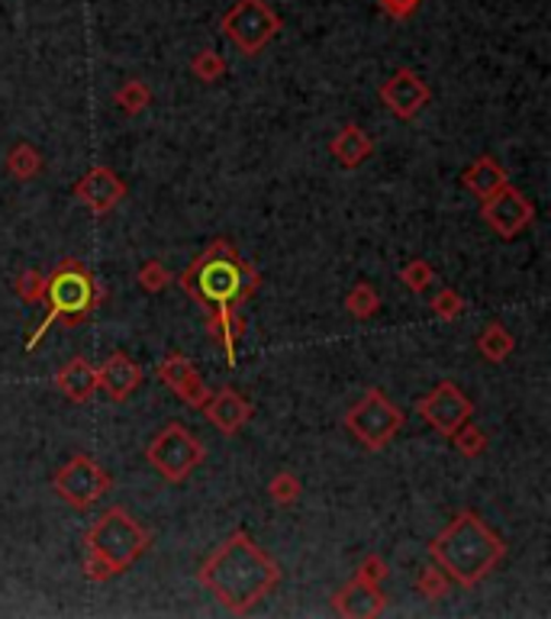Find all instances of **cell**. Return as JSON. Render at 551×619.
I'll return each mask as SVG.
<instances>
[{
	"label": "cell",
	"mask_w": 551,
	"mask_h": 619,
	"mask_svg": "<svg viewBox=\"0 0 551 619\" xmlns=\"http://www.w3.org/2000/svg\"><path fill=\"white\" fill-rule=\"evenodd\" d=\"M110 484H113L110 475L91 455H71L69 462L56 472L52 490L74 510H87L110 490Z\"/></svg>",
	"instance_id": "obj_9"
},
{
	"label": "cell",
	"mask_w": 551,
	"mask_h": 619,
	"mask_svg": "<svg viewBox=\"0 0 551 619\" xmlns=\"http://www.w3.org/2000/svg\"><path fill=\"white\" fill-rule=\"evenodd\" d=\"M7 171H10L13 178H20V181L36 178V175L43 171V152H39L36 145H29V142L13 145L10 155H7Z\"/></svg>",
	"instance_id": "obj_23"
},
{
	"label": "cell",
	"mask_w": 551,
	"mask_h": 619,
	"mask_svg": "<svg viewBox=\"0 0 551 619\" xmlns=\"http://www.w3.org/2000/svg\"><path fill=\"white\" fill-rule=\"evenodd\" d=\"M345 310H348L355 320H371V317L381 310V294H378L368 281H358V284L345 294Z\"/></svg>",
	"instance_id": "obj_24"
},
{
	"label": "cell",
	"mask_w": 551,
	"mask_h": 619,
	"mask_svg": "<svg viewBox=\"0 0 551 619\" xmlns=\"http://www.w3.org/2000/svg\"><path fill=\"white\" fill-rule=\"evenodd\" d=\"M429 555L458 587H475L503 561L506 543L483 523L478 513L462 510L432 543Z\"/></svg>",
	"instance_id": "obj_2"
},
{
	"label": "cell",
	"mask_w": 551,
	"mask_h": 619,
	"mask_svg": "<svg viewBox=\"0 0 551 619\" xmlns=\"http://www.w3.org/2000/svg\"><path fill=\"white\" fill-rule=\"evenodd\" d=\"M191 74H194L197 81H204V84H213V81H219V78L226 74V59H223L219 52H213V49H201V52L191 59Z\"/></svg>",
	"instance_id": "obj_27"
},
{
	"label": "cell",
	"mask_w": 551,
	"mask_h": 619,
	"mask_svg": "<svg viewBox=\"0 0 551 619\" xmlns=\"http://www.w3.org/2000/svg\"><path fill=\"white\" fill-rule=\"evenodd\" d=\"M448 439L455 442V449H458L465 459H478V455L487 452V436H483V429H478L475 422H462Z\"/></svg>",
	"instance_id": "obj_26"
},
{
	"label": "cell",
	"mask_w": 551,
	"mask_h": 619,
	"mask_svg": "<svg viewBox=\"0 0 551 619\" xmlns=\"http://www.w3.org/2000/svg\"><path fill=\"white\" fill-rule=\"evenodd\" d=\"M136 281L145 294H158V290H165V287L171 284V275H168V269H165L161 262L152 259V262H145V265L139 269Z\"/></svg>",
	"instance_id": "obj_33"
},
{
	"label": "cell",
	"mask_w": 551,
	"mask_h": 619,
	"mask_svg": "<svg viewBox=\"0 0 551 619\" xmlns=\"http://www.w3.org/2000/svg\"><path fill=\"white\" fill-rule=\"evenodd\" d=\"M74 198L87 206L94 216H107L113 206L127 198V184H123V178H120L113 168L97 165V168H91L87 175L77 178V184H74Z\"/></svg>",
	"instance_id": "obj_14"
},
{
	"label": "cell",
	"mask_w": 551,
	"mask_h": 619,
	"mask_svg": "<svg viewBox=\"0 0 551 619\" xmlns=\"http://www.w3.org/2000/svg\"><path fill=\"white\" fill-rule=\"evenodd\" d=\"M84 546L91 555H97L113 574H123L142 558V551L152 546V536L123 507H107L94 520V526L87 529Z\"/></svg>",
	"instance_id": "obj_5"
},
{
	"label": "cell",
	"mask_w": 551,
	"mask_h": 619,
	"mask_svg": "<svg viewBox=\"0 0 551 619\" xmlns=\"http://www.w3.org/2000/svg\"><path fill=\"white\" fill-rule=\"evenodd\" d=\"M142 384V368L127 355L113 352L100 368H97V391H104L113 404H127Z\"/></svg>",
	"instance_id": "obj_15"
},
{
	"label": "cell",
	"mask_w": 551,
	"mask_h": 619,
	"mask_svg": "<svg viewBox=\"0 0 551 619\" xmlns=\"http://www.w3.org/2000/svg\"><path fill=\"white\" fill-rule=\"evenodd\" d=\"M56 388L69 397L71 404H87L97 394V368L87 365V358H71L69 365L56 374Z\"/></svg>",
	"instance_id": "obj_21"
},
{
	"label": "cell",
	"mask_w": 551,
	"mask_h": 619,
	"mask_svg": "<svg viewBox=\"0 0 551 619\" xmlns=\"http://www.w3.org/2000/svg\"><path fill=\"white\" fill-rule=\"evenodd\" d=\"M462 184H465L478 201H487V198H493L500 188H506L510 178H506L503 165H500L493 155H481V158H475V165H468V168L462 171Z\"/></svg>",
	"instance_id": "obj_20"
},
{
	"label": "cell",
	"mask_w": 551,
	"mask_h": 619,
	"mask_svg": "<svg viewBox=\"0 0 551 619\" xmlns=\"http://www.w3.org/2000/svg\"><path fill=\"white\" fill-rule=\"evenodd\" d=\"M145 459H148V465H152L165 481L181 484L191 478L194 468L204 465L207 449H204V442H201L191 429H184L181 422H168V426L148 442Z\"/></svg>",
	"instance_id": "obj_6"
},
{
	"label": "cell",
	"mask_w": 551,
	"mask_h": 619,
	"mask_svg": "<svg viewBox=\"0 0 551 619\" xmlns=\"http://www.w3.org/2000/svg\"><path fill=\"white\" fill-rule=\"evenodd\" d=\"M197 581L236 617L249 614L280 584V564L245 529H236L197 571Z\"/></svg>",
	"instance_id": "obj_1"
},
{
	"label": "cell",
	"mask_w": 551,
	"mask_h": 619,
	"mask_svg": "<svg viewBox=\"0 0 551 619\" xmlns=\"http://www.w3.org/2000/svg\"><path fill=\"white\" fill-rule=\"evenodd\" d=\"M387 574H391V568H387V561L381 558V555H368L361 564H358V571H355V578H361V581H371V584H381V581H387Z\"/></svg>",
	"instance_id": "obj_34"
},
{
	"label": "cell",
	"mask_w": 551,
	"mask_h": 619,
	"mask_svg": "<svg viewBox=\"0 0 551 619\" xmlns=\"http://www.w3.org/2000/svg\"><path fill=\"white\" fill-rule=\"evenodd\" d=\"M13 290H16V297H20L23 303L36 307V303L46 297V275H39L36 269H26V272H20L16 281H13Z\"/></svg>",
	"instance_id": "obj_28"
},
{
	"label": "cell",
	"mask_w": 551,
	"mask_h": 619,
	"mask_svg": "<svg viewBox=\"0 0 551 619\" xmlns=\"http://www.w3.org/2000/svg\"><path fill=\"white\" fill-rule=\"evenodd\" d=\"M345 429L371 452L387 449L397 432L404 429V410L397 404L387 401V394L381 388L364 391V397L345 413Z\"/></svg>",
	"instance_id": "obj_7"
},
{
	"label": "cell",
	"mask_w": 551,
	"mask_h": 619,
	"mask_svg": "<svg viewBox=\"0 0 551 619\" xmlns=\"http://www.w3.org/2000/svg\"><path fill=\"white\" fill-rule=\"evenodd\" d=\"M378 3H381V10H384L391 20H410L416 10H419L422 0H378Z\"/></svg>",
	"instance_id": "obj_35"
},
{
	"label": "cell",
	"mask_w": 551,
	"mask_h": 619,
	"mask_svg": "<svg viewBox=\"0 0 551 619\" xmlns=\"http://www.w3.org/2000/svg\"><path fill=\"white\" fill-rule=\"evenodd\" d=\"M207 330L213 343L223 348L226 365L236 368V345L245 336V320H242L239 307H229V303L226 307H213L207 317Z\"/></svg>",
	"instance_id": "obj_18"
},
{
	"label": "cell",
	"mask_w": 551,
	"mask_h": 619,
	"mask_svg": "<svg viewBox=\"0 0 551 619\" xmlns=\"http://www.w3.org/2000/svg\"><path fill=\"white\" fill-rule=\"evenodd\" d=\"M43 300H49V313H46V320L29 333V343H26V352H33L39 340L46 336V330L52 326V323H65V326H77L81 320H87V313L100 303V287H97V281L94 275L81 265V262H74V259H65L52 275L46 277V297Z\"/></svg>",
	"instance_id": "obj_4"
},
{
	"label": "cell",
	"mask_w": 551,
	"mask_h": 619,
	"mask_svg": "<svg viewBox=\"0 0 551 619\" xmlns=\"http://www.w3.org/2000/svg\"><path fill=\"white\" fill-rule=\"evenodd\" d=\"M429 307H432V313H435L439 320H458V317L465 313V297H462L455 287H442V290L429 300Z\"/></svg>",
	"instance_id": "obj_29"
},
{
	"label": "cell",
	"mask_w": 551,
	"mask_h": 619,
	"mask_svg": "<svg viewBox=\"0 0 551 619\" xmlns=\"http://www.w3.org/2000/svg\"><path fill=\"white\" fill-rule=\"evenodd\" d=\"M400 281H404L414 294H422L426 287L435 284V269H432L429 262H422V259H410V262L400 269Z\"/></svg>",
	"instance_id": "obj_31"
},
{
	"label": "cell",
	"mask_w": 551,
	"mask_h": 619,
	"mask_svg": "<svg viewBox=\"0 0 551 619\" xmlns=\"http://www.w3.org/2000/svg\"><path fill=\"white\" fill-rule=\"evenodd\" d=\"M483 210V223L500 236V239H516L532 219H536V206H532V201L523 194V191H516L513 184H506V188H500L493 198H487V201H481Z\"/></svg>",
	"instance_id": "obj_11"
},
{
	"label": "cell",
	"mask_w": 551,
	"mask_h": 619,
	"mask_svg": "<svg viewBox=\"0 0 551 619\" xmlns=\"http://www.w3.org/2000/svg\"><path fill=\"white\" fill-rule=\"evenodd\" d=\"M300 481L290 475V472H277L275 478L268 481V493H272V500H275L277 507H290V503H297V497H300Z\"/></svg>",
	"instance_id": "obj_32"
},
{
	"label": "cell",
	"mask_w": 551,
	"mask_h": 619,
	"mask_svg": "<svg viewBox=\"0 0 551 619\" xmlns=\"http://www.w3.org/2000/svg\"><path fill=\"white\" fill-rule=\"evenodd\" d=\"M113 104H117L123 114L136 117V114H142V110H148V104H152V91H148V84H145V81L130 78L127 84H120V87L113 91Z\"/></svg>",
	"instance_id": "obj_25"
},
{
	"label": "cell",
	"mask_w": 551,
	"mask_h": 619,
	"mask_svg": "<svg viewBox=\"0 0 551 619\" xmlns=\"http://www.w3.org/2000/svg\"><path fill=\"white\" fill-rule=\"evenodd\" d=\"M416 591L426 600H442L448 594V574L442 568H422L419 578H416Z\"/></svg>",
	"instance_id": "obj_30"
},
{
	"label": "cell",
	"mask_w": 551,
	"mask_h": 619,
	"mask_svg": "<svg viewBox=\"0 0 551 619\" xmlns=\"http://www.w3.org/2000/svg\"><path fill=\"white\" fill-rule=\"evenodd\" d=\"M381 104L404 123L416 120L422 114V107L432 100V87L416 74L414 69L394 71L384 84H381Z\"/></svg>",
	"instance_id": "obj_12"
},
{
	"label": "cell",
	"mask_w": 551,
	"mask_h": 619,
	"mask_svg": "<svg viewBox=\"0 0 551 619\" xmlns=\"http://www.w3.org/2000/svg\"><path fill=\"white\" fill-rule=\"evenodd\" d=\"M219 26L242 56H259L280 33V16L268 0H236Z\"/></svg>",
	"instance_id": "obj_8"
},
{
	"label": "cell",
	"mask_w": 551,
	"mask_h": 619,
	"mask_svg": "<svg viewBox=\"0 0 551 619\" xmlns=\"http://www.w3.org/2000/svg\"><path fill=\"white\" fill-rule=\"evenodd\" d=\"M181 290L201 300L204 307H242L262 287V275L245 262L229 239H216L181 272Z\"/></svg>",
	"instance_id": "obj_3"
},
{
	"label": "cell",
	"mask_w": 551,
	"mask_h": 619,
	"mask_svg": "<svg viewBox=\"0 0 551 619\" xmlns=\"http://www.w3.org/2000/svg\"><path fill=\"white\" fill-rule=\"evenodd\" d=\"M155 374H158V381H165V384L175 391V397H178L181 404L197 407V410L207 404L209 397L207 381L201 378L197 365H194L188 355H181V352L165 355V358L155 365Z\"/></svg>",
	"instance_id": "obj_13"
},
{
	"label": "cell",
	"mask_w": 551,
	"mask_h": 619,
	"mask_svg": "<svg viewBox=\"0 0 551 619\" xmlns=\"http://www.w3.org/2000/svg\"><path fill=\"white\" fill-rule=\"evenodd\" d=\"M513 348H516V340H513V333H510L503 323L483 326V333L478 336V352H481V358H487L490 365L506 361V358L513 355Z\"/></svg>",
	"instance_id": "obj_22"
},
{
	"label": "cell",
	"mask_w": 551,
	"mask_h": 619,
	"mask_svg": "<svg viewBox=\"0 0 551 619\" xmlns=\"http://www.w3.org/2000/svg\"><path fill=\"white\" fill-rule=\"evenodd\" d=\"M416 413H419L435 432H442V436L448 439L462 422L471 419L475 404L465 397V391H462L455 381H442L432 394H426L422 401H416Z\"/></svg>",
	"instance_id": "obj_10"
},
{
	"label": "cell",
	"mask_w": 551,
	"mask_h": 619,
	"mask_svg": "<svg viewBox=\"0 0 551 619\" xmlns=\"http://www.w3.org/2000/svg\"><path fill=\"white\" fill-rule=\"evenodd\" d=\"M330 152H333V158L343 165L345 171H355V168H361L371 158L374 142H371V136L358 123H345L343 130L336 133V139L330 142Z\"/></svg>",
	"instance_id": "obj_19"
},
{
	"label": "cell",
	"mask_w": 551,
	"mask_h": 619,
	"mask_svg": "<svg viewBox=\"0 0 551 619\" xmlns=\"http://www.w3.org/2000/svg\"><path fill=\"white\" fill-rule=\"evenodd\" d=\"M333 610H336L339 617L374 619L387 610V597H384L381 584H371V581L351 578L343 591L333 597Z\"/></svg>",
	"instance_id": "obj_16"
},
{
	"label": "cell",
	"mask_w": 551,
	"mask_h": 619,
	"mask_svg": "<svg viewBox=\"0 0 551 619\" xmlns=\"http://www.w3.org/2000/svg\"><path fill=\"white\" fill-rule=\"evenodd\" d=\"M201 410L209 419V426H216L223 436H236L252 419V404L236 388H219L216 394L209 391L207 404Z\"/></svg>",
	"instance_id": "obj_17"
}]
</instances>
